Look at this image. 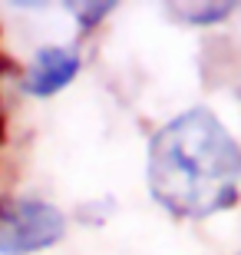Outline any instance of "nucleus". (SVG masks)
Instances as JSON below:
<instances>
[{"label": "nucleus", "mask_w": 241, "mask_h": 255, "mask_svg": "<svg viewBox=\"0 0 241 255\" xmlns=\"http://www.w3.org/2000/svg\"><path fill=\"white\" fill-rule=\"evenodd\" d=\"M241 146L222 120L195 106L156 132L149 146V189L172 216L205 219L235 206Z\"/></svg>", "instance_id": "obj_1"}, {"label": "nucleus", "mask_w": 241, "mask_h": 255, "mask_svg": "<svg viewBox=\"0 0 241 255\" xmlns=\"http://www.w3.org/2000/svg\"><path fill=\"white\" fill-rule=\"evenodd\" d=\"M63 216L37 199H13L0 206V255H30L63 239Z\"/></svg>", "instance_id": "obj_2"}, {"label": "nucleus", "mask_w": 241, "mask_h": 255, "mask_svg": "<svg viewBox=\"0 0 241 255\" xmlns=\"http://www.w3.org/2000/svg\"><path fill=\"white\" fill-rule=\"evenodd\" d=\"M80 70V57L66 47H47L40 50L27 73V90L37 96H50L56 90H63Z\"/></svg>", "instance_id": "obj_3"}, {"label": "nucleus", "mask_w": 241, "mask_h": 255, "mask_svg": "<svg viewBox=\"0 0 241 255\" xmlns=\"http://www.w3.org/2000/svg\"><path fill=\"white\" fill-rule=\"evenodd\" d=\"M235 10V3H192V7H172V13H178L188 23H218Z\"/></svg>", "instance_id": "obj_4"}, {"label": "nucleus", "mask_w": 241, "mask_h": 255, "mask_svg": "<svg viewBox=\"0 0 241 255\" xmlns=\"http://www.w3.org/2000/svg\"><path fill=\"white\" fill-rule=\"evenodd\" d=\"M73 13H80V20H83V27H93L96 20H102V13H109L112 10V3H102V7H70Z\"/></svg>", "instance_id": "obj_5"}]
</instances>
